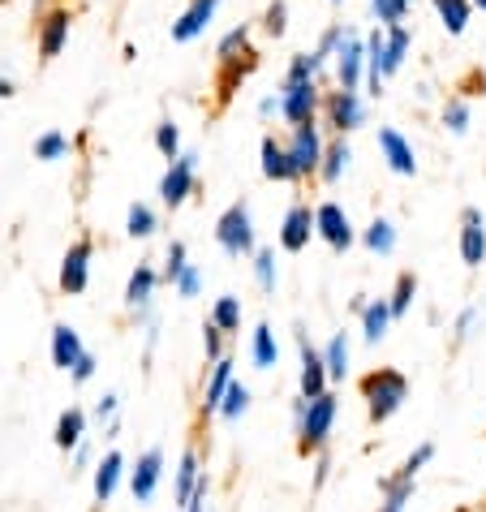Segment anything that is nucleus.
Returning a JSON list of instances; mask_svg holds the SVG:
<instances>
[{
	"label": "nucleus",
	"mask_w": 486,
	"mask_h": 512,
	"mask_svg": "<svg viewBox=\"0 0 486 512\" xmlns=\"http://www.w3.org/2000/svg\"><path fill=\"white\" fill-rule=\"evenodd\" d=\"M246 405H250V388H246V383H228V392H224V401H220V414L224 418H241V414H246Z\"/></svg>",
	"instance_id": "nucleus-37"
},
{
	"label": "nucleus",
	"mask_w": 486,
	"mask_h": 512,
	"mask_svg": "<svg viewBox=\"0 0 486 512\" xmlns=\"http://www.w3.org/2000/svg\"><path fill=\"white\" fill-rule=\"evenodd\" d=\"M461 259H465V267L486 263V220H482L478 207L461 211Z\"/></svg>",
	"instance_id": "nucleus-14"
},
{
	"label": "nucleus",
	"mask_w": 486,
	"mask_h": 512,
	"mask_svg": "<svg viewBox=\"0 0 486 512\" xmlns=\"http://www.w3.org/2000/svg\"><path fill=\"white\" fill-rule=\"evenodd\" d=\"M112 414H117V396H99L95 418H99V422H112Z\"/></svg>",
	"instance_id": "nucleus-52"
},
{
	"label": "nucleus",
	"mask_w": 486,
	"mask_h": 512,
	"mask_svg": "<svg viewBox=\"0 0 486 512\" xmlns=\"http://www.w3.org/2000/svg\"><path fill=\"white\" fill-rule=\"evenodd\" d=\"M370 5H375V13H379V22H383V26H400V22H405V13H409L413 0H370Z\"/></svg>",
	"instance_id": "nucleus-40"
},
{
	"label": "nucleus",
	"mask_w": 486,
	"mask_h": 512,
	"mask_svg": "<svg viewBox=\"0 0 486 512\" xmlns=\"http://www.w3.org/2000/svg\"><path fill=\"white\" fill-rule=\"evenodd\" d=\"M91 375H95V358H91L87 349H82V353H78V362L69 366V379H74V383H87Z\"/></svg>",
	"instance_id": "nucleus-51"
},
{
	"label": "nucleus",
	"mask_w": 486,
	"mask_h": 512,
	"mask_svg": "<svg viewBox=\"0 0 486 512\" xmlns=\"http://www.w3.org/2000/svg\"><path fill=\"white\" fill-rule=\"evenodd\" d=\"M413 293H418V276L413 272H405L396 280V289H392V302H388V310H392V319H400L409 310V302H413Z\"/></svg>",
	"instance_id": "nucleus-35"
},
{
	"label": "nucleus",
	"mask_w": 486,
	"mask_h": 512,
	"mask_svg": "<svg viewBox=\"0 0 486 512\" xmlns=\"http://www.w3.org/2000/svg\"><path fill=\"white\" fill-rule=\"evenodd\" d=\"M323 366H327V379H345V371H349V336L345 332L332 336V345L323 353Z\"/></svg>",
	"instance_id": "nucleus-29"
},
{
	"label": "nucleus",
	"mask_w": 486,
	"mask_h": 512,
	"mask_svg": "<svg viewBox=\"0 0 486 512\" xmlns=\"http://www.w3.org/2000/svg\"><path fill=\"white\" fill-rule=\"evenodd\" d=\"M211 323H216L220 332H237L241 327V302L237 297H220L216 310H211Z\"/></svg>",
	"instance_id": "nucleus-36"
},
{
	"label": "nucleus",
	"mask_w": 486,
	"mask_h": 512,
	"mask_svg": "<svg viewBox=\"0 0 486 512\" xmlns=\"http://www.w3.org/2000/svg\"><path fill=\"white\" fill-rule=\"evenodd\" d=\"M198 474H203V469H198V452L190 448V452L181 457V469H177V504H181V508H185V500H190Z\"/></svg>",
	"instance_id": "nucleus-31"
},
{
	"label": "nucleus",
	"mask_w": 486,
	"mask_h": 512,
	"mask_svg": "<svg viewBox=\"0 0 486 512\" xmlns=\"http://www.w3.org/2000/svg\"><path fill=\"white\" fill-rule=\"evenodd\" d=\"M435 9H439L443 26H448V35H461L469 13H474V0H435Z\"/></svg>",
	"instance_id": "nucleus-28"
},
{
	"label": "nucleus",
	"mask_w": 486,
	"mask_h": 512,
	"mask_svg": "<svg viewBox=\"0 0 486 512\" xmlns=\"http://www.w3.org/2000/svg\"><path fill=\"white\" fill-rule=\"evenodd\" d=\"M314 233H319L336 254H345L353 246V224H349V216L336 203H319V207H314Z\"/></svg>",
	"instance_id": "nucleus-8"
},
{
	"label": "nucleus",
	"mask_w": 486,
	"mask_h": 512,
	"mask_svg": "<svg viewBox=\"0 0 486 512\" xmlns=\"http://www.w3.org/2000/svg\"><path fill=\"white\" fill-rule=\"evenodd\" d=\"M379 151H383V160H388L392 173H400V177H413V173H418L413 147H409V142L400 138L396 130H379Z\"/></svg>",
	"instance_id": "nucleus-17"
},
{
	"label": "nucleus",
	"mask_w": 486,
	"mask_h": 512,
	"mask_svg": "<svg viewBox=\"0 0 486 512\" xmlns=\"http://www.w3.org/2000/svg\"><path fill=\"white\" fill-rule=\"evenodd\" d=\"M82 435H87V414L82 409H65L61 422H56V448H78Z\"/></svg>",
	"instance_id": "nucleus-26"
},
{
	"label": "nucleus",
	"mask_w": 486,
	"mask_h": 512,
	"mask_svg": "<svg viewBox=\"0 0 486 512\" xmlns=\"http://www.w3.org/2000/svg\"><path fill=\"white\" fill-rule=\"evenodd\" d=\"M254 69H259V52L254 48L237 52V56H220L216 61V99H220V108L241 91V82H246Z\"/></svg>",
	"instance_id": "nucleus-6"
},
{
	"label": "nucleus",
	"mask_w": 486,
	"mask_h": 512,
	"mask_svg": "<svg viewBox=\"0 0 486 512\" xmlns=\"http://www.w3.org/2000/svg\"><path fill=\"white\" fill-rule=\"evenodd\" d=\"M216 9H220V0H190L185 13L173 22V39H177V44H190V39H198L207 31V22L216 18Z\"/></svg>",
	"instance_id": "nucleus-15"
},
{
	"label": "nucleus",
	"mask_w": 486,
	"mask_h": 512,
	"mask_svg": "<svg viewBox=\"0 0 486 512\" xmlns=\"http://www.w3.org/2000/svg\"><path fill=\"white\" fill-rule=\"evenodd\" d=\"M263 177L267 181H302L297 177V168H293V155H289V147L284 142H276V138H263Z\"/></svg>",
	"instance_id": "nucleus-18"
},
{
	"label": "nucleus",
	"mask_w": 486,
	"mask_h": 512,
	"mask_svg": "<svg viewBox=\"0 0 486 512\" xmlns=\"http://www.w3.org/2000/svg\"><path fill=\"white\" fill-rule=\"evenodd\" d=\"M173 289H177L181 297H198V267L185 263V267H181V276L173 280Z\"/></svg>",
	"instance_id": "nucleus-48"
},
{
	"label": "nucleus",
	"mask_w": 486,
	"mask_h": 512,
	"mask_svg": "<svg viewBox=\"0 0 486 512\" xmlns=\"http://www.w3.org/2000/svg\"><path fill=\"white\" fill-rule=\"evenodd\" d=\"M181 267H185V246H181V241H173V246H168V267H164V280L173 284V280L181 276Z\"/></svg>",
	"instance_id": "nucleus-49"
},
{
	"label": "nucleus",
	"mask_w": 486,
	"mask_h": 512,
	"mask_svg": "<svg viewBox=\"0 0 486 512\" xmlns=\"http://www.w3.org/2000/svg\"><path fill=\"white\" fill-rule=\"evenodd\" d=\"M91 254H95V241L91 237H78L74 246H69L65 263H61V289L65 293H82L91 280Z\"/></svg>",
	"instance_id": "nucleus-11"
},
{
	"label": "nucleus",
	"mask_w": 486,
	"mask_h": 512,
	"mask_svg": "<svg viewBox=\"0 0 486 512\" xmlns=\"http://www.w3.org/2000/svg\"><path fill=\"white\" fill-rule=\"evenodd\" d=\"M332 5H340V0H332Z\"/></svg>",
	"instance_id": "nucleus-57"
},
{
	"label": "nucleus",
	"mask_w": 486,
	"mask_h": 512,
	"mask_svg": "<svg viewBox=\"0 0 486 512\" xmlns=\"http://www.w3.org/2000/svg\"><path fill=\"white\" fill-rule=\"evenodd\" d=\"M314 237V211L306 203H293L284 211V224H280V246L289 254H302Z\"/></svg>",
	"instance_id": "nucleus-13"
},
{
	"label": "nucleus",
	"mask_w": 486,
	"mask_h": 512,
	"mask_svg": "<svg viewBox=\"0 0 486 512\" xmlns=\"http://www.w3.org/2000/svg\"><path fill=\"white\" fill-rule=\"evenodd\" d=\"M431 457H435V444H422V448L413 452V457H409L405 465H400V474H396V478H409V482H413V478H418V469H422L426 461H431Z\"/></svg>",
	"instance_id": "nucleus-46"
},
{
	"label": "nucleus",
	"mask_w": 486,
	"mask_h": 512,
	"mask_svg": "<svg viewBox=\"0 0 486 512\" xmlns=\"http://www.w3.org/2000/svg\"><path fill=\"white\" fill-rule=\"evenodd\" d=\"M246 48H250V26L241 22V26H233V31H228V35L220 39L216 61H220V56H237V52H246Z\"/></svg>",
	"instance_id": "nucleus-38"
},
{
	"label": "nucleus",
	"mask_w": 486,
	"mask_h": 512,
	"mask_svg": "<svg viewBox=\"0 0 486 512\" xmlns=\"http://www.w3.org/2000/svg\"><path fill=\"white\" fill-rule=\"evenodd\" d=\"M228 383H233V362H228V358H216V366H211L207 396H203V414H220V401H224Z\"/></svg>",
	"instance_id": "nucleus-22"
},
{
	"label": "nucleus",
	"mask_w": 486,
	"mask_h": 512,
	"mask_svg": "<svg viewBox=\"0 0 486 512\" xmlns=\"http://www.w3.org/2000/svg\"><path fill=\"white\" fill-rule=\"evenodd\" d=\"M173 168L164 173L160 181V198L168 207H181L185 198L194 194V164H198V155H177V160H168Z\"/></svg>",
	"instance_id": "nucleus-12"
},
{
	"label": "nucleus",
	"mask_w": 486,
	"mask_h": 512,
	"mask_svg": "<svg viewBox=\"0 0 486 512\" xmlns=\"http://www.w3.org/2000/svg\"><path fill=\"white\" fill-rule=\"evenodd\" d=\"M362 74H366V39L345 31V39H340V48H336V78L345 91H357Z\"/></svg>",
	"instance_id": "nucleus-9"
},
{
	"label": "nucleus",
	"mask_w": 486,
	"mask_h": 512,
	"mask_svg": "<svg viewBox=\"0 0 486 512\" xmlns=\"http://www.w3.org/2000/svg\"><path fill=\"white\" fill-rule=\"evenodd\" d=\"M284 18H289V5H284V0H271L267 13H263V31H267L271 39H280V35H284V26H289Z\"/></svg>",
	"instance_id": "nucleus-43"
},
{
	"label": "nucleus",
	"mask_w": 486,
	"mask_h": 512,
	"mask_svg": "<svg viewBox=\"0 0 486 512\" xmlns=\"http://www.w3.org/2000/svg\"><path fill=\"white\" fill-rule=\"evenodd\" d=\"M443 125H448L452 134L469 130V104H465V99H448V108H443Z\"/></svg>",
	"instance_id": "nucleus-44"
},
{
	"label": "nucleus",
	"mask_w": 486,
	"mask_h": 512,
	"mask_svg": "<svg viewBox=\"0 0 486 512\" xmlns=\"http://www.w3.org/2000/svg\"><path fill=\"white\" fill-rule=\"evenodd\" d=\"M366 246L370 250H375V254H392L396 250V229H392V220H375V224H370V229H366Z\"/></svg>",
	"instance_id": "nucleus-33"
},
{
	"label": "nucleus",
	"mask_w": 486,
	"mask_h": 512,
	"mask_svg": "<svg viewBox=\"0 0 486 512\" xmlns=\"http://www.w3.org/2000/svg\"><path fill=\"white\" fill-rule=\"evenodd\" d=\"M69 9H44L39 13V61H56L61 48L69 44Z\"/></svg>",
	"instance_id": "nucleus-10"
},
{
	"label": "nucleus",
	"mask_w": 486,
	"mask_h": 512,
	"mask_svg": "<svg viewBox=\"0 0 486 512\" xmlns=\"http://www.w3.org/2000/svg\"><path fill=\"white\" fill-rule=\"evenodd\" d=\"M405 52H409V31L405 26H388L383 31V78L405 65Z\"/></svg>",
	"instance_id": "nucleus-23"
},
{
	"label": "nucleus",
	"mask_w": 486,
	"mask_h": 512,
	"mask_svg": "<svg viewBox=\"0 0 486 512\" xmlns=\"http://www.w3.org/2000/svg\"><path fill=\"white\" fill-rule=\"evenodd\" d=\"M319 392H327V366H323V353L310 349L302 336V396L310 401V396H319Z\"/></svg>",
	"instance_id": "nucleus-19"
},
{
	"label": "nucleus",
	"mask_w": 486,
	"mask_h": 512,
	"mask_svg": "<svg viewBox=\"0 0 486 512\" xmlns=\"http://www.w3.org/2000/svg\"><path fill=\"white\" fill-rule=\"evenodd\" d=\"M65 151H69V142H65V134H56V130L35 142V160H61Z\"/></svg>",
	"instance_id": "nucleus-45"
},
{
	"label": "nucleus",
	"mask_w": 486,
	"mask_h": 512,
	"mask_svg": "<svg viewBox=\"0 0 486 512\" xmlns=\"http://www.w3.org/2000/svg\"><path fill=\"white\" fill-rule=\"evenodd\" d=\"M9 95H18V91H13V82H9V78H0V99H9Z\"/></svg>",
	"instance_id": "nucleus-55"
},
{
	"label": "nucleus",
	"mask_w": 486,
	"mask_h": 512,
	"mask_svg": "<svg viewBox=\"0 0 486 512\" xmlns=\"http://www.w3.org/2000/svg\"><path fill=\"white\" fill-rule=\"evenodd\" d=\"M78 353H82L78 332H74L69 323H56V327H52V362L61 366V371H69V366L78 362Z\"/></svg>",
	"instance_id": "nucleus-20"
},
{
	"label": "nucleus",
	"mask_w": 486,
	"mask_h": 512,
	"mask_svg": "<svg viewBox=\"0 0 486 512\" xmlns=\"http://www.w3.org/2000/svg\"><path fill=\"white\" fill-rule=\"evenodd\" d=\"M319 69H323V56H319V52H297V56H293V65H289V74H284V82L319 78Z\"/></svg>",
	"instance_id": "nucleus-34"
},
{
	"label": "nucleus",
	"mask_w": 486,
	"mask_h": 512,
	"mask_svg": "<svg viewBox=\"0 0 486 512\" xmlns=\"http://www.w3.org/2000/svg\"><path fill=\"white\" fill-rule=\"evenodd\" d=\"M409 495H413L409 478H383V504H379V512H405Z\"/></svg>",
	"instance_id": "nucleus-30"
},
{
	"label": "nucleus",
	"mask_w": 486,
	"mask_h": 512,
	"mask_svg": "<svg viewBox=\"0 0 486 512\" xmlns=\"http://www.w3.org/2000/svg\"><path fill=\"white\" fill-rule=\"evenodd\" d=\"M155 147H160V155H168V160H177L181 155V134L173 121H160V130H155Z\"/></svg>",
	"instance_id": "nucleus-41"
},
{
	"label": "nucleus",
	"mask_w": 486,
	"mask_h": 512,
	"mask_svg": "<svg viewBox=\"0 0 486 512\" xmlns=\"http://www.w3.org/2000/svg\"><path fill=\"white\" fill-rule=\"evenodd\" d=\"M289 155H293V168H297V177H302V181L319 173V160H323V138H319V125H314V121L293 125Z\"/></svg>",
	"instance_id": "nucleus-7"
},
{
	"label": "nucleus",
	"mask_w": 486,
	"mask_h": 512,
	"mask_svg": "<svg viewBox=\"0 0 486 512\" xmlns=\"http://www.w3.org/2000/svg\"><path fill=\"white\" fill-rule=\"evenodd\" d=\"M319 82L306 78V82H284L280 87V117L289 125H302V121H314V112H319Z\"/></svg>",
	"instance_id": "nucleus-5"
},
{
	"label": "nucleus",
	"mask_w": 486,
	"mask_h": 512,
	"mask_svg": "<svg viewBox=\"0 0 486 512\" xmlns=\"http://www.w3.org/2000/svg\"><path fill=\"white\" fill-rule=\"evenodd\" d=\"M319 108H323L327 125H332V130H336L340 138L353 134L357 125H366V104H362V95H357V91H345V87H340V91L327 95Z\"/></svg>",
	"instance_id": "nucleus-4"
},
{
	"label": "nucleus",
	"mask_w": 486,
	"mask_h": 512,
	"mask_svg": "<svg viewBox=\"0 0 486 512\" xmlns=\"http://www.w3.org/2000/svg\"><path fill=\"white\" fill-rule=\"evenodd\" d=\"M332 422H336V396L332 392H319L310 396L302 418H297V448H302V457H310V452H319L327 444V435H332Z\"/></svg>",
	"instance_id": "nucleus-2"
},
{
	"label": "nucleus",
	"mask_w": 486,
	"mask_h": 512,
	"mask_svg": "<svg viewBox=\"0 0 486 512\" xmlns=\"http://www.w3.org/2000/svg\"><path fill=\"white\" fill-rule=\"evenodd\" d=\"M155 284H160V276H155L147 263H138V272L130 276V289H125V306H130V310H147Z\"/></svg>",
	"instance_id": "nucleus-21"
},
{
	"label": "nucleus",
	"mask_w": 486,
	"mask_h": 512,
	"mask_svg": "<svg viewBox=\"0 0 486 512\" xmlns=\"http://www.w3.org/2000/svg\"><path fill=\"white\" fill-rule=\"evenodd\" d=\"M160 474H164V452L160 448H151V452H142L138 457V469L130 474V491H134V500L138 504H147L155 487H160Z\"/></svg>",
	"instance_id": "nucleus-16"
},
{
	"label": "nucleus",
	"mask_w": 486,
	"mask_h": 512,
	"mask_svg": "<svg viewBox=\"0 0 486 512\" xmlns=\"http://www.w3.org/2000/svg\"><path fill=\"white\" fill-rule=\"evenodd\" d=\"M254 366H263V371L276 366V336H271L267 323L254 327Z\"/></svg>",
	"instance_id": "nucleus-32"
},
{
	"label": "nucleus",
	"mask_w": 486,
	"mask_h": 512,
	"mask_svg": "<svg viewBox=\"0 0 486 512\" xmlns=\"http://www.w3.org/2000/svg\"><path fill=\"white\" fill-rule=\"evenodd\" d=\"M362 396H366L370 422H388L396 409L409 401V379L400 371H370L362 379Z\"/></svg>",
	"instance_id": "nucleus-1"
},
{
	"label": "nucleus",
	"mask_w": 486,
	"mask_h": 512,
	"mask_svg": "<svg viewBox=\"0 0 486 512\" xmlns=\"http://www.w3.org/2000/svg\"><path fill=\"white\" fill-rule=\"evenodd\" d=\"M388 323H392V310H388V302H366L362 306V332H366V340L370 345H379L383 336H388Z\"/></svg>",
	"instance_id": "nucleus-25"
},
{
	"label": "nucleus",
	"mask_w": 486,
	"mask_h": 512,
	"mask_svg": "<svg viewBox=\"0 0 486 512\" xmlns=\"http://www.w3.org/2000/svg\"><path fill=\"white\" fill-rule=\"evenodd\" d=\"M474 5H482V9H486V0H474Z\"/></svg>",
	"instance_id": "nucleus-56"
},
{
	"label": "nucleus",
	"mask_w": 486,
	"mask_h": 512,
	"mask_svg": "<svg viewBox=\"0 0 486 512\" xmlns=\"http://www.w3.org/2000/svg\"><path fill=\"white\" fill-rule=\"evenodd\" d=\"M203 345H207V358H211V362L224 358V332H220L216 323H207V327H203Z\"/></svg>",
	"instance_id": "nucleus-47"
},
{
	"label": "nucleus",
	"mask_w": 486,
	"mask_h": 512,
	"mask_svg": "<svg viewBox=\"0 0 486 512\" xmlns=\"http://www.w3.org/2000/svg\"><path fill=\"white\" fill-rule=\"evenodd\" d=\"M259 112H263V117H271V112H280V104H276V99H263Z\"/></svg>",
	"instance_id": "nucleus-54"
},
{
	"label": "nucleus",
	"mask_w": 486,
	"mask_h": 512,
	"mask_svg": "<svg viewBox=\"0 0 486 512\" xmlns=\"http://www.w3.org/2000/svg\"><path fill=\"white\" fill-rule=\"evenodd\" d=\"M474 319H478V310L474 306H469V310H461V319H456V336H469V327H474Z\"/></svg>",
	"instance_id": "nucleus-53"
},
{
	"label": "nucleus",
	"mask_w": 486,
	"mask_h": 512,
	"mask_svg": "<svg viewBox=\"0 0 486 512\" xmlns=\"http://www.w3.org/2000/svg\"><path fill=\"white\" fill-rule=\"evenodd\" d=\"M121 469H125L121 452H108V457L99 461V469H95V500L99 504L112 500V491H117V482H121Z\"/></svg>",
	"instance_id": "nucleus-24"
},
{
	"label": "nucleus",
	"mask_w": 486,
	"mask_h": 512,
	"mask_svg": "<svg viewBox=\"0 0 486 512\" xmlns=\"http://www.w3.org/2000/svg\"><path fill=\"white\" fill-rule=\"evenodd\" d=\"M349 160H353V155H349V142H345V138H336L332 147H323L319 177H323V181H340V173L349 168Z\"/></svg>",
	"instance_id": "nucleus-27"
},
{
	"label": "nucleus",
	"mask_w": 486,
	"mask_h": 512,
	"mask_svg": "<svg viewBox=\"0 0 486 512\" xmlns=\"http://www.w3.org/2000/svg\"><path fill=\"white\" fill-rule=\"evenodd\" d=\"M254 276L267 293H276V254L271 250H254Z\"/></svg>",
	"instance_id": "nucleus-39"
},
{
	"label": "nucleus",
	"mask_w": 486,
	"mask_h": 512,
	"mask_svg": "<svg viewBox=\"0 0 486 512\" xmlns=\"http://www.w3.org/2000/svg\"><path fill=\"white\" fill-rule=\"evenodd\" d=\"M155 233V211L147 203H134L130 207V237H151Z\"/></svg>",
	"instance_id": "nucleus-42"
},
{
	"label": "nucleus",
	"mask_w": 486,
	"mask_h": 512,
	"mask_svg": "<svg viewBox=\"0 0 486 512\" xmlns=\"http://www.w3.org/2000/svg\"><path fill=\"white\" fill-rule=\"evenodd\" d=\"M216 241L224 246V254H233V259L254 254V224H250V207L246 203H233L216 220Z\"/></svg>",
	"instance_id": "nucleus-3"
},
{
	"label": "nucleus",
	"mask_w": 486,
	"mask_h": 512,
	"mask_svg": "<svg viewBox=\"0 0 486 512\" xmlns=\"http://www.w3.org/2000/svg\"><path fill=\"white\" fill-rule=\"evenodd\" d=\"M340 39H345V26H327V31H323V39H319V56H323V61H327V56H332L336 48H340Z\"/></svg>",
	"instance_id": "nucleus-50"
}]
</instances>
